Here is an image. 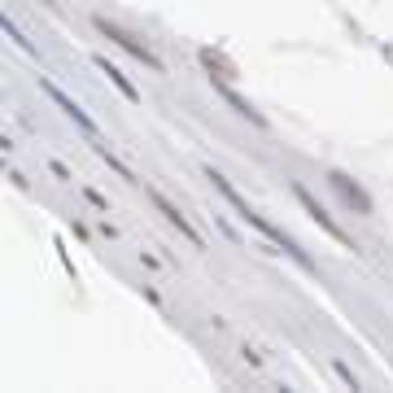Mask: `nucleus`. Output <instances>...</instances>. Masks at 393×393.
<instances>
[{
  "instance_id": "f257e3e1",
  "label": "nucleus",
  "mask_w": 393,
  "mask_h": 393,
  "mask_svg": "<svg viewBox=\"0 0 393 393\" xmlns=\"http://www.w3.org/2000/svg\"><path fill=\"white\" fill-rule=\"evenodd\" d=\"M206 175H210V180H214V188H219V193L228 197V201H232L236 210H241V219H245V223H254V228H258L262 236H267L271 245H280V249H284V254H289V258H297V262H302V267H311V262H306V254H302V249H297V245H293V241H289V236H284L280 228H271V223L262 219V214H254V210H249V206H245V197L236 193V188H232L228 180H223V175H214V171H206Z\"/></svg>"
},
{
  "instance_id": "f03ea898",
  "label": "nucleus",
  "mask_w": 393,
  "mask_h": 393,
  "mask_svg": "<svg viewBox=\"0 0 393 393\" xmlns=\"http://www.w3.org/2000/svg\"><path fill=\"white\" fill-rule=\"evenodd\" d=\"M97 31L105 35V40H114V44H118V49H127L131 57H136V62H145L149 70H162V62H158V57H153V53L145 49V44H136V40H131V35H127L123 27H114V22H110V18H97Z\"/></svg>"
},
{
  "instance_id": "7ed1b4c3",
  "label": "nucleus",
  "mask_w": 393,
  "mask_h": 393,
  "mask_svg": "<svg viewBox=\"0 0 393 393\" xmlns=\"http://www.w3.org/2000/svg\"><path fill=\"white\" fill-rule=\"evenodd\" d=\"M293 197H297V201H302V210H306V214H311V219H315V223H319V228H324V232H328V236H332V241H337V245H345V249H354V241H350V236H345V232L337 228V223H332V214H328L324 206H319V201H315L311 193H306V188H302V184H297V188H293Z\"/></svg>"
},
{
  "instance_id": "20e7f679",
  "label": "nucleus",
  "mask_w": 393,
  "mask_h": 393,
  "mask_svg": "<svg viewBox=\"0 0 393 393\" xmlns=\"http://www.w3.org/2000/svg\"><path fill=\"white\" fill-rule=\"evenodd\" d=\"M328 180H332V188H337V193H341L345 201H350V206H354V210H359V214H372V197H367V193H363V188H359V184H354V180H350V175H341V171H332V175H328Z\"/></svg>"
},
{
  "instance_id": "39448f33",
  "label": "nucleus",
  "mask_w": 393,
  "mask_h": 393,
  "mask_svg": "<svg viewBox=\"0 0 393 393\" xmlns=\"http://www.w3.org/2000/svg\"><path fill=\"white\" fill-rule=\"evenodd\" d=\"M44 92H49V97H53L57 105H62V110H66L70 118H75V123H79L83 131H88V136H97V123H92V118H88V114H83V110H79V105H75V101H70V97H66V92H62V88H57V83H49V79H44Z\"/></svg>"
},
{
  "instance_id": "423d86ee",
  "label": "nucleus",
  "mask_w": 393,
  "mask_h": 393,
  "mask_svg": "<svg viewBox=\"0 0 393 393\" xmlns=\"http://www.w3.org/2000/svg\"><path fill=\"white\" fill-rule=\"evenodd\" d=\"M201 66L210 70L214 83H232V79H236V66H232L223 53H214V49H201Z\"/></svg>"
},
{
  "instance_id": "0eeeda50",
  "label": "nucleus",
  "mask_w": 393,
  "mask_h": 393,
  "mask_svg": "<svg viewBox=\"0 0 393 393\" xmlns=\"http://www.w3.org/2000/svg\"><path fill=\"white\" fill-rule=\"evenodd\" d=\"M149 197H153V206H158V210L166 214V219H171V223H175V228H180V232L188 236V241H193V245H201V236H197V228H193V223H188V219H184V214H180V210H175V206H171V201H166V197L158 193V188H153V193H149Z\"/></svg>"
},
{
  "instance_id": "6e6552de",
  "label": "nucleus",
  "mask_w": 393,
  "mask_h": 393,
  "mask_svg": "<svg viewBox=\"0 0 393 393\" xmlns=\"http://www.w3.org/2000/svg\"><path fill=\"white\" fill-rule=\"evenodd\" d=\"M214 88H219V97L228 101V105H232L236 114H245L249 123H258V127H262V114H258V110H254V105H249L245 97H236V92H232V83H214Z\"/></svg>"
},
{
  "instance_id": "1a4fd4ad",
  "label": "nucleus",
  "mask_w": 393,
  "mask_h": 393,
  "mask_svg": "<svg viewBox=\"0 0 393 393\" xmlns=\"http://www.w3.org/2000/svg\"><path fill=\"white\" fill-rule=\"evenodd\" d=\"M97 66H101V75H105V79H110V83H114V88H118V92H123V97L131 101V105H136V101H140V92H136V88H131V83H127V75H123V70H118V66H110V62H105V57H97Z\"/></svg>"
}]
</instances>
